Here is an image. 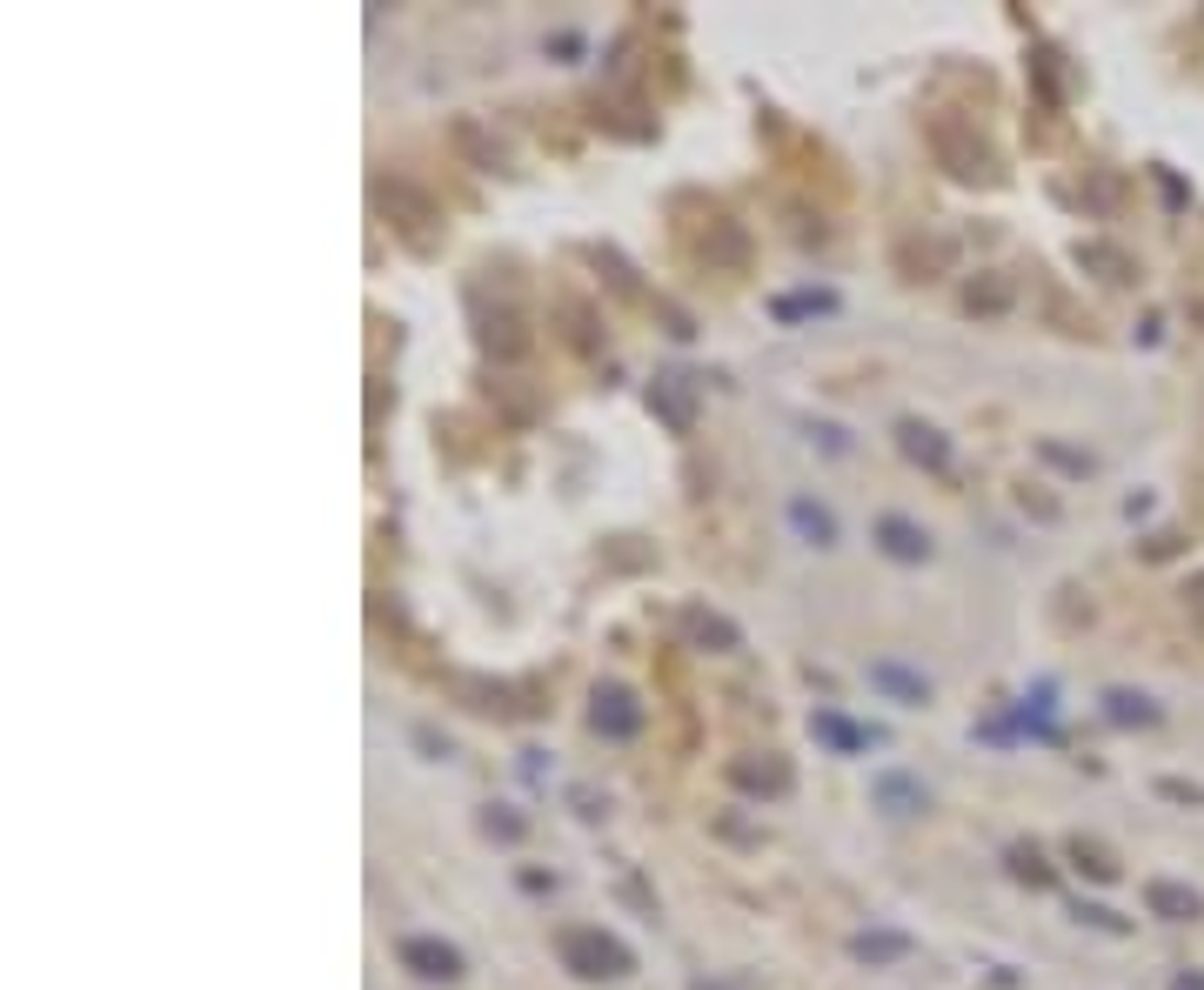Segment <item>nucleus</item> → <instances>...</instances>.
Here are the masks:
<instances>
[{"mask_svg":"<svg viewBox=\"0 0 1204 990\" xmlns=\"http://www.w3.org/2000/svg\"><path fill=\"white\" fill-rule=\"evenodd\" d=\"M556 950H562V964L576 970V977H623L630 970V950L616 944V937H602V931H562L556 937Z\"/></svg>","mask_w":1204,"mask_h":990,"instance_id":"nucleus-1","label":"nucleus"},{"mask_svg":"<svg viewBox=\"0 0 1204 990\" xmlns=\"http://www.w3.org/2000/svg\"><path fill=\"white\" fill-rule=\"evenodd\" d=\"M402 964L415 970V977H462V957H456V944H436V937H408L402 944Z\"/></svg>","mask_w":1204,"mask_h":990,"instance_id":"nucleus-2","label":"nucleus"},{"mask_svg":"<svg viewBox=\"0 0 1204 990\" xmlns=\"http://www.w3.org/2000/svg\"><path fill=\"white\" fill-rule=\"evenodd\" d=\"M595 729H610V736H636V729H643L636 696H630V690H595Z\"/></svg>","mask_w":1204,"mask_h":990,"instance_id":"nucleus-3","label":"nucleus"},{"mask_svg":"<svg viewBox=\"0 0 1204 990\" xmlns=\"http://www.w3.org/2000/svg\"><path fill=\"white\" fill-rule=\"evenodd\" d=\"M877 542H884V556H897V562H923V556H930V536H923L917 522H904V516H884V522H877Z\"/></svg>","mask_w":1204,"mask_h":990,"instance_id":"nucleus-4","label":"nucleus"},{"mask_svg":"<svg viewBox=\"0 0 1204 990\" xmlns=\"http://www.w3.org/2000/svg\"><path fill=\"white\" fill-rule=\"evenodd\" d=\"M1145 903H1151L1158 917H1171V924H1184V917H1197V911H1204V903H1197V890H1184V883H1164V877L1145 890Z\"/></svg>","mask_w":1204,"mask_h":990,"instance_id":"nucleus-5","label":"nucleus"},{"mask_svg":"<svg viewBox=\"0 0 1204 990\" xmlns=\"http://www.w3.org/2000/svg\"><path fill=\"white\" fill-rule=\"evenodd\" d=\"M877 803H884L890 816H910V810H923V790H917L910 777H877Z\"/></svg>","mask_w":1204,"mask_h":990,"instance_id":"nucleus-6","label":"nucleus"},{"mask_svg":"<svg viewBox=\"0 0 1204 990\" xmlns=\"http://www.w3.org/2000/svg\"><path fill=\"white\" fill-rule=\"evenodd\" d=\"M790 522H797V529H803V536H810L817 549H830V542H836V522H830V516H823L817 503H803V495L790 503Z\"/></svg>","mask_w":1204,"mask_h":990,"instance_id":"nucleus-7","label":"nucleus"},{"mask_svg":"<svg viewBox=\"0 0 1204 990\" xmlns=\"http://www.w3.org/2000/svg\"><path fill=\"white\" fill-rule=\"evenodd\" d=\"M904 449H910V455H923L930 469H943V455H951V449L937 442V429H917V422H904Z\"/></svg>","mask_w":1204,"mask_h":990,"instance_id":"nucleus-8","label":"nucleus"},{"mask_svg":"<svg viewBox=\"0 0 1204 990\" xmlns=\"http://www.w3.org/2000/svg\"><path fill=\"white\" fill-rule=\"evenodd\" d=\"M871 683H884V690H897V696H904V703H923V683H917V676H904V670H897V663H877V670H871Z\"/></svg>","mask_w":1204,"mask_h":990,"instance_id":"nucleus-9","label":"nucleus"},{"mask_svg":"<svg viewBox=\"0 0 1204 990\" xmlns=\"http://www.w3.org/2000/svg\"><path fill=\"white\" fill-rule=\"evenodd\" d=\"M1104 703H1110V716H1117V723H1151V716H1158V710H1151L1145 696H1131V690H1110Z\"/></svg>","mask_w":1204,"mask_h":990,"instance_id":"nucleus-10","label":"nucleus"},{"mask_svg":"<svg viewBox=\"0 0 1204 990\" xmlns=\"http://www.w3.org/2000/svg\"><path fill=\"white\" fill-rule=\"evenodd\" d=\"M817 729H823V736H830V743H836V750H864V743H871V736H864V729H850V723H843V716H817Z\"/></svg>","mask_w":1204,"mask_h":990,"instance_id":"nucleus-11","label":"nucleus"},{"mask_svg":"<svg viewBox=\"0 0 1204 990\" xmlns=\"http://www.w3.org/2000/svg\"><path fill=\"white\" fill-rule=\"evenodd\" d=\"M904 950V937H856V957H890Z\"/></svg>","mask_w":1204,"mask_h":990,"instance_id":"nucleus-12","label":"nucleus"},{"mask_svg":"<svg viewBox=\"0 0 1204 990\" xmlns=\"http://www.w3.org/2000/svg\"><path fill=\"white\" fill-rule=\"evenodd\" d=\"M1010 864H1017V877H1044V857H1038V850H1024V844L1010 850Z\"/></svg>","mask_w":1204,"mask_h":990,"instance_id":"nucleus-13","label":"nucleus"},{"mask_svg":"<svg viewBox=\"0 0 1204 990\" xmlns=\"http://www.w3.org/2000/svg\"><path fill=\"white\" fill-rule=\"evenodd\" d=\"M1178 990H1204V977H1197V970H1191V977H1178Z\"/></svg>","mask_w":1204,"mask_h":990,"instance_id":"nucleus-14","label":"nucleus"}]
</instances>
